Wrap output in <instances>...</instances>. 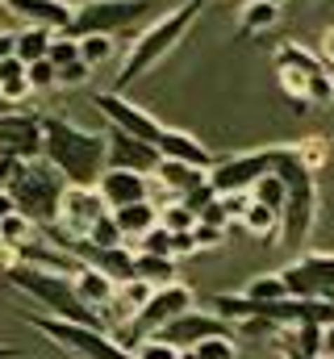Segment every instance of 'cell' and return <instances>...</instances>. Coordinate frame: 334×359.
Listing matches in <instances>:
<instances>
[{
  "label": "cell",
  "instance_id": "cell-1",
  "mask_svg": "<svg viewBox=\"0 0 334 359\" xmlns=\"http://www.w3.org/2000/svg\"><path fill=\"white\" fill-rule=\"evenodd\" d=\"M42 159L55 163L67 184H88L96 188V180L109 168V134L105 130H84L67 117L46 113V147Z\"/></svg>",
  "mask_w": 334,
  "mask_h": 359
},
{
  "label": "cell",
  "instance_id": "cell-2",
  "mask_svg": "<svg viewBox=\"0 0 334 359\" xmlns=\"http://www.w3.org/2000/svg\"><path fill=\"white\" fill-rule=\"evenodd\" d=\"M201 8H205V0H184V4H175V8H167L163 17H155V21L134 38V46L126 50V59H121V67H117V80H113V92H126L134 80H142L147 72H155L167 55L188 38V29L196 25Z\"/></svg>",
  "mask_w": 334,
  "mask_h": 359
},
{
  "label": "cell",
  "instance_id": "cell-3",
  "mask_svg": "<svg viewBox=\"0 0 334 359\" xmlns=\"http://www.w3.org/2000/svg\"><path fill=\"white\" fill-rule=\"evenodd\" d=\"M284 184H288V205H284V226H280V247L301 251L314 230H318V213H322V196H318V180L314 168H305L301 159V142H284L280 168H276Z\"/></svg>",
  "mask_w": 334,
  "mask_h": 359
},
{
  "label": "cell",
  "instance_id": "cell-4",
  "mask_svg": "<svg viewBox=\"0 0 334 359\" xmlns=\"http://www.w3.org/2000/svg\"><path fill=\"white\" fill-rule=\"evenodd\" d=\"M8 284L17 292H25L34 305H42L51 318H63V322H80V326H100L109 330V322L84 305V297L76 292V280L72 271H55V268H38V264H17Z\"/></svg>",
  "mask_w": 334,
  "mask_h": 359
},
{
  "label": "cell",
  "instance_id": "cell-5",
  "mask_svg": "<svg viewBox=\"0 0 334 359\" xmlns=\"http://www.w3.org/2000/svg\"><path fill=\"white\" fill-rule=\"evenodd\" d=\"M17 205V213H25L38 230L46 226H59V205H63V192H67V180L55 163L46 159H29V163H17L8 188H4Z\"/></svg>",
  "mask_w": 334,
  "mask_h": 359
},
{
  "label": "cell",
  "instance_id": "cell-6",
  "mask_svg": "<svg viewBox=\"0 0 334 359\" xmlns=\"http://www.w3.org/2000/svg\"><path fill=\"white\" fill-rule=\"evenodd\" d=\"M276 76H280V88L284 96L297 104V109H309V104H330L334 100V76L326 72L322 55L305 50L301 42H280L276 55Z\"/></svg>",
  "mask_w": 334,
  "mask_h": 359
},
{
  "label": "cell",
  "instance_id": "cell-7",
  "mask_svg": "<svg viewBox=\"0 0 334 359\" xmlns=\"http://www.w3.org/2000/svg\"><path fill=\"white\" fill-rule=\"evenodd\" d=\"M29 326L38 334H46L55 347H63L72 359H134V351H126L109 330L100 326H80V322H63L51 313H29Z\"/></svg>",
  "mask_w": 334,
  "mask_h": 359
},
{
  "label": "cell",
  "instance_id": "cell-8",
  "mask_svg": "<svg viewBox=\"0 0 334 359\" xmlns=\"http://www.w3.org/2000/svg\"><path fill=\"white\" fill-rule=\"evenodd\" d=\"M280 155H284V142L259 147V151H243V155H230V159H218L213 172H209V184H213L218 196H226V192H250L255 180H263L267 172L280 168Z\"/></svg>",
  "mask_w": 334,
  "mask_h": 359
},
{
  "label": "cell",
  "instance_id": "cell-9",
  "mask_svg": "<svg viewBox=\"0 0 334 359\" xmlns=\"http://www.w3.org/2000/svg\"><path fill=\"white\" fill-rule=\"evenodd\" d=\"M42 147H46V113H29V109L0 113V159L29 163L42 159Z\"/></svg>",
  "mask_w": 334,
  "mask_h": 359
},
{
  "label": "cell",
  "instance_id": "cell-10",
  "mask_svg": "<svg viewBox=\"0 0 334 359\" xmlns=\"http://www.w3.org/2000/svg\"><path fill=\"white\" fill-rule=\"evenodd\" d=\"M142 13H151V0H88L76 8V21H72V34H121L130 29Z\"/></svg>",
  "mask_w": 334,
  "mask_h": 359
},
{
  "label": "cell",
  "instance_id": "cell-11",
  "mask_svg": "<svg viewBox=\"0 0 334 359\" xmlns=\"http://www.w3.org/2000/svg\"><path fill=\"white\" fill-rule=\"evenodd\" d=\"M280 276L288 284V297L334 301V255L330 251H305L288 268H280Z\"/></svg>",
  "mask_w": 334,
  "mask_h": 359
},
{
  "label": "cell",
  "instance_id": "cell-12",
  "mask_svg": "<svg viewBox=\"0 0 334 359\" xmlns=\"http://www.w3.org/2000/svg\"><path fill=\"white\" fill-rule=\"evenodd\" d=\"M100 113H105V121L109 126H117V130H126V134H134V138H142V142H155L159 147V138H163V121L155 117V113H147L142 104H134L126 92H96V100H92Z\"/></svg>",
  "mask_w": 334,
  "mask_h": 359
},
{
  "label": "cell",
  "instance_id": "cell-13",
  "mask_svg": "<svg viewBox=\"0 0 334 359\" xmlns=\"http://www.w3.org/2000/svg\"><path fill=\"white\" fill-rule=\"evenodd\" d=\"M109 213L100 188H88V184H67L63 192V205H59V230L67 238H88V230Z\"/></svg>",
  "mask_w": 334,
  "mask_h": 359
},
{
  "label": "cell",
  "instance_id": "cell-14",
  "mask_svg": "<svg viewBox=\"0 0 334 359\" xmlns=\"http://www.w3.org/2000/svg\"><path fill=\"white\" fill-rule=\"evenodd\" d=\"M213 334H234V326L226 318H218L213 309H201V305L188 309V313H180V318H171L163 330H159V339L171 343V347H180V351H192L196 343H205Z\"/></svg>",
  "mask_w": 334,
  "mask_h": 359
},
{
  "label": "cell",
  "instance_id": "cell-15",
  "mask_svg": "<svg viewBox=\"0 0 334 359\" xmlns=\"http://www.w3.org/2000/svg\"><path fill=\"white\" fill-rule=\"evenodd\" d=\"M105 134H109V168H126V172L155 176V168L163 163V155H159L155 142H142V138H134V134H126L117 126H109Z\"/></svg>",
  "mask_w": 334,
  "mask_h": 359
},
{
  "label": "cell",
  "instance_id": "cell-16",
  "mask_svg": "<svg viewBox=\"0 0 334 359\" xmlns=\"http://www.w3.org/2000/svg\"><path fill=\"white\" fill-rule=\"evenodd\" d=\"M0 4L13 17H21L25 25H42L55 34H72V21H76V8L63 0H0Z\"/></svg>",
  "mask_w": 334,
  "mask_h": 359
},
{
  "label": "cell",
  "instance_id": "cell-17",
  "mask_svg": "<svg viewBox=\"0 0 334 359\" xmlns=\"http://www.w3.org/2000/svg\"><path fill=\"white\" fill-rule=\"evenodd\" d=\"M151 184H155V176L126 172V168H105V176L96 180V188H100L109 209H121V205H134V201H151Z\"/></svg>",
  "mask_w": 334,
  "mask_h": 359
},
{
  "label": "cell",
  "instance_id": "cell-18",
  "mask_svg": "<svg viewBox=\"0 0 334 359\" xmlns=\"http://www.w3.org/2000/svg\"><path fill=\"white\" fill-rule=\"evenodd\" d=\"M159 155L163 159H175V163H192V168H205V172H213V151L201 142V138H192L188 130H171L167 126L163 138H159Z\"/></svg>",
  "mask_w": 334,
  "mask_h": 359
},
{
  "label": "cell",
  "instance_id": "cell-19",
  "mask_svg": "<svg viewBox=\"0 0 334 359\" xmlns=\"http://www.w3.org/2000/svg\"><path fill=\"white\" fill-rule=\"evenodd\" d=\"M72 280H76V292L84 297V305L105 318L109 305H113V297H117V280H109L105 271L92 268V264H84L80 271H72ZM105 322H109V318H105Z\"/></svg>",
  "mask_w": 334,
  "mask_h": 359
},
{
  "label": "cell",
  "instance_id": "cell-20",
  "mask_svg": "<svg viewBox=\"0 0 334 359\" xmlns=\"http://www.w3.org/2000/svg\"><path fill=\"white\" fill-rule=\"evenodd\" d=\"M155 184L167 192V201H175V196H188V192H196L201 184H209V172H205V168H192V163L163 159V163L155 168Z\"/></svg>",
  "mask_w": 334,
  "mask_h": 359
},
{
  "label": "cell",
  "instance_id": "cell-21",
  "mask_svg": "<svg viewBox=\"0 0 334 359\" xmlns=\"http://www.w3.org/2000/svg\"><path fill=\"white\" fill-rule=\"evenodd\" d=\"M113 217H117V226H121L126 243L138 251V243H142V238L159 226V205H155V201H134V205L113 209Z\"/></svg>",
  "mask_w": 334,
  "mask_h": 359
},
{
  "label": "cell",
  "instance_id": "cell-22",
  "mask_svg": "<svg viewBox=\"0 0 334 359\" xmlns=\"http://www.w3.org/2000/svg\"><path fill=\"white\" fill-rule=\"evenodd\" d=\"M239 222H243V230H247L250 238L280 243V226H284V213H280V209H272V205H263V201H255V196H250L247 213H243Z\"/></svg>",
  "mask_w": 334,
  "mask_h": 359
},
{
  "label": "cell",
  "instance_id": "cell-23",
  "mask_svg": "<svg viewBox=\"0 0 334 359\" xmlns=\"http://www.w3.org/2000/svg\"><path fill=\"white\" fill-rule=\"evenodd\" d=\"M280 21V4L276 0H247L239 13V38H263L272 25Z\"/></svg>",
  "mask_w": 334,
  "mask_h": 359
},
{
  "label": "cell",
  "instance_id": "cell-24",
  "mask_svg": "<svg viewBox=\"0 0 334 359\" xmlns=\"http://www.w3.org/2000/svg\"><path fill=\"white\" fill-rule=\"evenodd\" d=\"M29 67L13 55V59H4L0 63V104H21L25 96H29Z\"/></svg>",
  "mask_w": 334,
  "mask_h": 359
},
{
  "label": "cell",
  "instance_id": "cell-25",
  "mask_svg": "<svg viewBox=\"0 0 334 359\" xmlns=\"http://www.w3.org/2000/svg\"><path fill=\"white\" fill-rule=\"evenodd\" d=\"M134 276L151 280L155 288L175 284V259L171 255H151V251H134Z\"/></svg>",
  "mask_w": 334,
  "mask_h": 359
},
{
  "label": "cell",
  "instance_id": "cell-26",
  "mask_svg": "<svg viewBox=\"0 0 334 359\" xmlns=\"http://www.w3.org/2000/svg\"><path fill=\"white\" fill-rule=\"evenodd\" d=\"M51 42H55V29L25 25V29H17V59H21L25 67L38 63V59H46V55H51Z\"/></svg>",
  "mask_w": 334,
  "mask_h": 359
},
{
  "label": "cell",
  "instance_id": "cell-27",
  "mask_svg": "<svg viewBox=\"0 0 334 359\" xmlns=\"http://www.w3.org/2000/svg\"><path fill=\"white\" fill-rule=\"evenodd\" d=\"M38 238V226L25 217V213H4L0 217V247H8V251H21V247H29Z\"/></svg>",
  "mask_w": 334,
  "mask_h": 359
},
{
  "label": "cell",
  "instance_id": "cell-28",
  "mask_svg": "<svg viewBox=\"0 0 334 359\" xmlns=\"http://www.w3.org/2000/svg\"><path fill=\"white\" fill-rule=\"evenodd\" d=\"M243 297L259 301V305H267V301H284V297H288V284H284L280 271H259V276H250V284L243 288Z\"/></svg>",
  "mask_w": 334,
  "mask_h": 359
},
{
  "label": "cell",
  "instance_id": "cell-29",
  "mask_svg": "<svg viewBox=\"0 0 334 359\" xmlns=\"http://www.w3.org/2000/svg\"><path fill=\"white\" fill-rule=\"evenodd\" d=\"M196 222H201V217H196V213L188 209V201H180V196L167 201V205H159V226H167L171 234H192Z\"/></svg>",
  "mask_w": 334,
  "mask_h": 359
},
{
  "label": "cell",
  "instance_id": "cell-30",
  "mask_svg": "<svg viewBox=\"0 0 334 359\" xmlns=\"http://www.w3.org/2000/svg\"><path fill=\"white\" fill-rule=\"evenodd\" d=\"M117 55V42H113V34H84L80 38V59L96 72L100 63H109Z\"/></svg>",
  "mask_w": 334,
  "mask_h": 359
},
{
  "label": "cell",
  "instance_id": "cell-31",
  "mask_svg": "<svg viewBox=\"0 0 334 359\" xmlns=\"http://www.w3.org/2000/svg\"><path fill=\"white\" fill-rule=\"evenodd\" d=\"M250 196L284 213V205H288V184H284V176H280V172H267L263 180H255V188H250Z\"/></svg>",
  "mask_w": 334,
  "mask_h": 359
},
{
  "label": "cell",
  "instance_id": "cell-32",
  "mask_svg": "<svg viewBox=\"0 0 334 359\" xmlns=\"http://www.w3.org/2000/svg\"><path fill=\"white\" fill-rule=\"evenodd\" d=\"M196 359H239V334H213L192 347Z\"/></svg>",
  "mask_w": 334,
  "mask_h": 359
},
{
  "label": "cell",
  "instance_id": "cell-33",
  "mask_svg": "<svg viewBox=\"0 0 334 359\" xmlns=\"http://www.w3.org/2000/svg\"><path fill=\"white\" fill-rule=\"evenodd\" d=\"M88 243H92V247H100V251H105V247H126V234H121V226H117L113 209H109V213L88 230Z\"/></svg>",
  "mask_w": 334,
  "mask_h": 359
},
{
  "label": "cell",
  "instance_id": "cell-34",
  "mask_svg": "<svg viewBox=\"0 0 334 359\" xmlns=\"http://www.w3.org/2000/svg\"><path fill=\"white\" fill-rule=\"evenodd\" d=\"M55 67H67V63H80V38L76 34H55L51 42V55H46Z\"/></svg>",
  "mask_w": 334,
  "mask_h": 359
},
{
  "label": "cell",
  "instance_id": "cell-35",
  "mask_svg": "<svg viewBox=\"0 0 334 359\" xmlns=\"http://www.w3.org/2000/svg\"><path fill=\"white\" fill-rule=\"evenodd\" d=\"M134 359H184V351L171 347V343H163L159 334H151V339H142V343L134 347Z\"/></svg>",
  "mask_w": 334,
  "mask_h": 359
},
{
  "label": "cell",
  "instance_id": "cell-36",
  "mask_svg": "<svg viewBox=\"0 0 334 359\" xmlns=\"http://www.w3.org/2000/svg\"><path fill=\"white\" fill-rule=\"evenodd\" d=\"M138 251H151V255H171V259H175V234H171L167 226H155V230L138 243Z\"/></svg>",
  "mask_w": 334,
  "mask_h": 359
},
{
  "label": "cell",
  "instance_id": "cell-37",
  "mask_svg": "<svg viewBox=\"0 0 334 359\" xmlns=\"http://www.w3.org/2000/svg\"><path fill=\"white\" fill-rule=\"evenodd\" d=\"M59 84V67L51 63V59H38V63H29V88L34 92H46Z\"/></svg>",
  "mask_w": 334,
  "mask_h": 359
},
{
  "label": "cell",
  "instance_id": "cell-38",
  "mask_svg": "<svg viewBox=\"0 0 334 359\" xmlns=\"http://www.w3.org/2000/svg\"><path fill=\"white\" fill-rule=\"evenodd\" d=\"M201 226H218V230H230V226H234V217H230V209H226L222 196H213V201L201 209Z\"/></svg>",
  "mask_w": 334,
  "mask_h": 359
},
{
  "label": "cell",
  "instance_id": "cell-39",
  "mask_svg": "<svg viewBox=\"0 0 334 359\" xmlns=\"http://www.w3.org/2000/svg\"><path fill=\"white\" fill-rule=\"evenodd\" d=\"M301 159H305V168L318 172V168L330 159V142H326V138H305V142H301Z\"/></svg>",
  "mask_w": 334,
  "mask_h": 359
},
{
  "label": "cell",
  "instance_id": "cell-40",
  "mask_svg": "<svg viewBox=\"0 0 334 359\" xmlns=\"http://www.w3.org/2000/svg\"><path fill=\"white\" fill-rule=\"evenodd\" d=\"M192 234H196V247H201V251H209V247H222L230 230H218V226H201V222H196V230H192Z\"/></svg>",
  "mask_w": 334,
  "mask_h": 359
},
{
  "label": "cell",
  "instance_id": "cell-41",
  "mask_svg": "<svg viewBox=\"0 0 334 359\" xmlns=\"http://www.w3.org/2000/svg\"><path fill=\"white\" fill-rule=\"evenodd\" d=\"M88 76H92V67H88V63H67V67H59V84H67V88H76V84H84V80H88Z\"/></svg>",
  "mask_w": 334,
  "mask_h": 359
},
{
  "label": "cell",
  "instance_id": "cell-42",
  "mask_svg": "<svg viewBox=\"0 0 334 359\" xmlns=\"http://www.w3.org/2000/svg\"><path fill=\"white\" fill-rule=\"evenodd\" d=\"M13 55H17V34L13 29H0V63L13 59Z\"/></svg>",
  "mask_w": 334,
  "mask_h": 359
},
{
  "label": "cell",
  "instance_id": "cell-43",
  "mask_svg": "<svg viewBox=\"0 0 334 359\" xmlns=\"http://www.w3.org/2000/svg\"><path fill=\"white\" fill-rule=\"evenodd\" d=\"M318 55H322V63H326V67H334V25L322 34V46H318Z\"/></svg>",
  "mask_w": 334,
  "mask_h": 359
},
{
  "label": "cell",
  "instance_id": "cell-44",
  "mask_svg": "<svg viewBox=\"0 0 334 359\" xmlns=\"http://www.w3.org/2000/svg\"><path fill=\"white\" fill-rule=\"evenodd\" d=\"M0 359H21V351H17V347H8V343H0Z\"/></svg>",
  "mask_w": 334,
  "mask_h": 359
},
{
  "label": "cell",
  "instance_id": "cell-45",
  "mask_svg": "<svg viewBox=\"0 0 334 359\" xmlns=\"http://www.w3.org/2000/svg\"><path fill=\"white\" fill-rule=\"evenodd\" d=\"M334 351V326H326V355Z\"/></svg>",
  "mask_w": 334,
  "mask_h": 359
},
{
  "label": "cell",
  "instance_id": "cell-46",
  "mask_svg": "<svg viewBox=\"0 0 334 359\" xmlns=\"http://www.w3.org/2000/svg\"><path fill=\"white\" fill-rule=\"evenodd\" d=\"M184 359H196V355H192V351H184Z\"/></svg>",
  "mask_w": 334,
  "mask_h": 359
},
{
  "label": "cell",
  "instance_id": "cell-47",
  "mask_svg": "<svg viewBox=\"0 0 334 359\" xmlns=\"http://www.w3.org/2000/svg\"><path fill=\"white\" fill-rule=\"evenodd\" d=\"M322 359H334V351H330V355H322Z\"/></svg>",
  "mask_w": 334,
  "mask_h": 359
},
{
  "label": "cell",
  "instance_id": "cell-48",
  "mask_svg": "<svg viewBox=\"0 0 334 359\" xmlns=\"http://www.w3.org/2000/svg\"><path fill=\"white\" fill-rule=\"evenodd\" d=\"M276 4H288V0H276Z\"/></svg>",
  "mask_w": 334,
  "mask_h": 359
},
{
  "label": "cell",
  "instance_id": "cell-49",
  "mask_svg": "<svg viewBox=\"0 0 334 359\" xmlns=\"http://www.w3.org/2000/svg\"><path fill=\"white\" fill-rule=\"evenodd\" d=\"M0 113H4V109H0Z\"/></svg>",
  "mask_w": 334,
  "mask_h": 359
},
{
  "label": "cell",
  "instance_id": "cell-50",
  "mask_svg": "<svg viewBox=\"0 0 334 359\" xmlns=\"http://www.w3.org/2000/svg\"><path fill=\"white\" fill-rule=\"evenodd\" d=\"M205 4H209V0H205Z\"/></svg>",
  "mask_w": 334,
  "mask_h": 359
},
{
  "label": "cell",
  "instance_id": "cell-51",
  "mask_svg": "<svg viewBox=\"0 0 334 359\" xmlns=\"http://www.w3.org/2000/svg\"><path fill=\"white\" fill-rule=\"evenodd\" d=\"M21 359H25V355H21Z\"/></svg>",
  "mask_w": 334,
  "mask_h": 359
}]
</instances>
